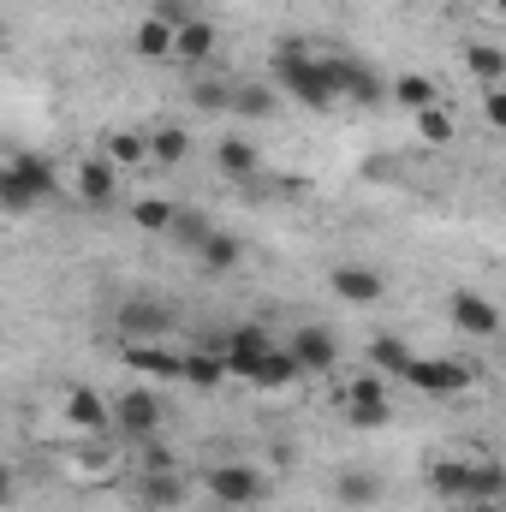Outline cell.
<instances>
[{
	"label": "cell",
	"instance_id": "1",
	"mask_svg": "<svg viewBox=\"0 0 506 512\" xmlns=\"http://www.w3.org/2000/svg\"><path fill=\"white\" fill-rule=\"evenodd\" d=\"M429 489H435L441 501H459V507H471V501H501L506 471L495 459H441V465L429 471Z\"/></svg>",
	"mask_w": 506,
	"mask_h": 512
},
{
	"label": "cell",
	"instance_id": "2",
	"mask_svg": "<svg viewBox=\"0 0 506 512\" xmlns=\"http://www.w3.org/2000/svg\"><path fill=\"white\" fill-rule=\"evenodd\" d=\"M268 78H274V90H286V96L304 102L310 114H328V108H334V90H328V78H322V60L304 54V48H280V54L268 60Z\"/></svg>",
	"mask_w": 506,
	"mask_h": 512
},
{
	"label": "cell",
	"instance_id": "3",
	"mask_svg": "<svg viewBox=\"0 0 506 512\" xmlns=\"http://www.w3.org/2000/svg\"><path fill=\"white\" fill-rule=\"evenodd\" d=\"M108 423H114L126 441H155V429H161V399H155L149 387H126V393L108 399Z\"/></svg>",
	"mask_w": 506,
	"mask_h": 512
},
{
	"label": "cell",
	"instance_id": "4",
	"mask_svg": "<svg viewBox=\"0 0 506 512\" xmlns=\"http://www.w3.org/2000/svg\"><path fill=\"white\" fill-rule=\"evenodd\" d=\"M399 382H411L417 393H429V399H453V393H465L477 376H471V364H459V358H411Z\"/></svg>",
	"mask_w": 506,
	"mask_h": 512
},
{
	"label": "cell",
	"instance_id": "5",
	"mask_svg": "<svg viewBox=\"0 0 506 512\" xmlns=\"http://www.w3.org/2000/svg\"><path fill=\"white\" fill-rule=\"evenodd\" d=\"M322 78H328L334 102H340V96H352L358 108H376L381 96H387V90H381V78L364 66V60H340V54H334V60H322Z\"/></svg>",
	"mask_w": 506,
	"mask_h": 512
},
{
	"label": "cell",
	"instance_id": "6",
	"mask_svg": "<svg viewBox=\"0 0 506 512\" xmlns=\"http://www.w3.org/2000/svg\"><path fill=\"white\" fill-rule=\"evenodd\" d=\"M274 352V340H268V328H256V322H245V328H233L227 340H221V364H227V376H245L251 382V370Z\"/></svg>",
	"mask_w": 506,
	"mask_h": 512
},
{
	"label": "cell",
	"instance_id": "7",
	"mask_svg": "<svg viewBox=\"0 0 506 512\" xmlns=\"http://www.w3.org/2000/svg\"><path fill=\"white\" fill-rule=\"evenodd\" d=\"M447 316H453V328L471 334V340H495V334H501V310H495L483 292H453V298H447Z\"/></svg>",
	"mask_w": 506,
	"mask_h": 512
},
{
	"label": "cell",
	"instance_id": "8",
	"mask_svg": "<svg viewBox=\"0 0 506 512\" xmlns=\"http://www.w3.org/2000/svg\"><path fill=\"white\" fill-rule=\"evenodd\" d=\"M286 358L298 364V376H310V370L322 376V370H334V364H340V340H334L328 328H298V334L286 340Z\"/></svg>",
	"mask_w": 506,
	"mask_h": 512
},
{
	"label": "cell",
	"instance_id": "9",
	"mask_svg": "<svg viewBox=\"0 0 506 512\" xmlns=\"http://www.w3.org/2000/svg\"><path fill=\"white\" fill-rule=\"evenodd\" d=\"M215 48H221V30H215L209 18H185V24H173V54H167V60H179V66H209Z\"/></svg>",
	"mask_w": 506,
	"mask_h": 512
},
{
	"label": "cell",
	"instance_id": "10",
	"mask_svg": "<svg viewBox=\"0 0 506 512\" xmlns=\"http://www.w3.org/2000/svg\"><path fill=\"white\" fill-rule=\"evenodd\" d=\"M167 328H173V310H167L161 298H126V304H120V334H126V346L155 340V334H167Z\"/></svg>",
	"mask_w": 506,
	"mask_h": 512
},
{
	"label": "cell",
	"instance_id": "11",
	"mask_svg": "<svg viewBox=\"0 0 506 512\" xmlns=\"http://www.w3.org/2000/svg\"><path fill=\"white\" fill-rule=\"evenodd\" d=\"M262 471H251V465H215L209 471V495L215 501H227V507H251V501H262Z\"/></svg>",
	"mask_w": 506,
	"mask_h": 512
},
{
	"label": "cell",
	"instance_id": "12",
	"mask_svg": "<svg viewBox=\"0 0 506 512\" xmlns=\"http://www.w3.org/2000/svg\"><path fill=\"white\" fill-rule=\"evenodd\" d=\"M387 411H393V405H387L381 382H376V376H358L352 393H346V417H352L358 429H381V423H387Z\"/></svg>",
	"mask_w": 506,
	"mask_h": 512
},
{
	"label": "cell",
	"instance_id": "13",
	"mask_svg": "<svg viewBox=\"0 0 506 512\" xmlns=\"http://www.w3.org/2000/svg\"><path fill=\"white\" fill-rule=\"evenodd\" d=\"M126 364L131 370H143V376H155V382H179L185 352H161L155 340H137V346H126Z\"/></svg>",
	"mask_w": 506,
	"mask_h": 512
},
{
	"label": "cell",
	"instance_id": "14",
	"mask_svg": "<svg viewBox=\"0 0 506 512\" xmlns=\"http://www.w3.org/2000/svg\"><path fill=\"white\" fill-rule=\"evenodd\" d=\"M227 376V364H221V340H209V346H191L185 352V370H179V382L191 387H221Z\"/></svg>",
	"mask_w": 506,
	"mask_h": 512
},
{
	"label": "cell",
	"instance_id": "15",
	"mask_svg": "<svg viewBox=\"0 0 506 512\" xmlns=\"http://www.w3.org/2000/svg\"><path fill=\"white\" fill-rule=\"evenodd\" d=\"M114 185H120V167H114V161H84V167H78V197H84V203H96V209L114 203Z\"/></svg>",
	"mask_w": 506,
	"mask_h": 512
},
{
	"label": "cell",
	"instance_id": "16",
	"mask_svg": "<svg viewBox=\"0 0 506 512\" xmlns=\"http://www.w3.org/2000/svg\"><path fill=\"white\" fill-rule=\"evenodd\" d=\"M66 417H72V429H108V399L96 393V387H72L66 393Z\"/></svg>",
	"mask_w": 506,
	"mask_h": 512
},
{
	"label": "cell",
	"instance_id": "17",
	"mask_svg": "<svg viewBox=\"0 0 506 512\" xmlns=\"http://www.w3.org/2000/svg\"><path fill=\"white\" fill-rule=\"evenodd\" d=\"M137 501L155 512L179 507L185 501V483H179V471H143V483H137Z\"/></svg>",
	"mask_w": 506,
	"mask_h": 512
},
{
	"label": "cell",
	"instance_id": "18",
	"mask_svg": "<svg viewBox=\"0 0 506 512\" xmlns=\"http://www.w3.org/2000/svg\"><path fill=\"white\" fill-rule=\"evenodd\" d=\"M334 292H340L346 304H376L381 298V274L358 268V262H346V268H334Z\"/></svg>",
	"mask_w": 506,
	"mask_h": 512
},
{
	"label": "cell",
	"instance_id": "19",
	"mask_svg": "<svg viewBox=\"0 0 506 512\" xmlns=\"http://www.w3.org/2000/svg\"><path fill=\"white\" fill-rule=\"evenodd\" d=\"M334 495H340V507H376L381 501V477L376 471H340V483H334Z\"/></svg>",
	"mask_w": 506,
	"mask_h": 512
},
{
	"label": "cell",
	"instance_id": "20",
	"mask_svg": "<svg viewBox=\"0 0 506 512\" xmlns=\"http://www.w3.org/2000/svg\"><path fill=\"white\" fill-rule=\"evenodd\" d=\"M280 108V90L274 84H245V90H233V108L227 114H239V120H268Z\"/></svg>",
	"mask_w": 506,
	"mask_h": 512
},
{
	"label": "cell",
	"instance_id": "21",
	"mask_svg": "<svg viewBox=\"0 0 506 512\" xmlns=\"http://www.w3.org/2000/svg\"><path fill=\"white\" fill-rule=\"evenodd\" d=\"M131 48H137L143 60H167V54H173V24H167V18H143L137 36H131Z\"/></svg>",
	"mask_w": 506,
	"mask_h": 512
},
{
	"label": "cell",
	"instance_id": "22",
	"mask_svg": "<svg viewBox=\"0 0 506 512\" xmlns=\"http://www.w3.org/2000/svg\"><path fill=\"white\" fill-rule=\"evenodd\" d=\"M6 167H12L36 197H54V161H48V155H12Z\"/></svg>",
	"mask_w": 506,
	"mask_h": 512
},
{
	"label": "cell",
	"instance_id": "23",
	"mask_svg": "<svg viewBox=\"0 0 506 512\" xmlns=\"http://www.w3.org/2000/svg\"><path fill=\"white\" fill-rule=\"evenodd\" d=\"M185 155H191V137H185L179 126H161L155 137H149V161H155V167H179Z\"/></svg>",
	"mask_w": 506,
	"mask_h": 512
},
{
	"label": "cell",
	"instance_id": "24",
	"mask_svg": "<svg viewBox=\"0 0 506 512\" xmlns=\"http://www.w3.org/2000/svg\"><path fill=\"white\" fill-rule=\"evenodd\" d=\"M209 233H215V227H209L197 209H173V221H167V239H173V245H185V251H197Z\"/></svg>",
	"mask_w": 506,
	"mask_h": 512
},
{
	"label": "cell",
	"instance_id": "25",
	"mask_svg": "<svg viewBox=\"0 0 506 512\" xmlns=\"http://www.w3.org/2000/svg\"><path fill=\"white\" fill-rule=\"evenodd\" d=\"M36 203H42V197H36V191H30V185L0 161V209H6V215H30Z\"/></svg>",
	"mask_w": 506,
	"mask_h": 512
},
{
	"label": "cell",
	"instance_id": "26",
	"mask_svg": "<svg viewBox=\"0 0 506 512\" xmlns=\"http://www.w3.org/2000/svg\"><path fill=\"white\" fill-rule=\"evenodd\" d=\"M411 120H417V137H423V143H453V131H459V120H453V114H447L441 102H429V108H417Z\"/></svg>",
	"mask_w": 506,
	"mask_h": 512
},
{
	"label": "cell",
	"instance_id": "27",
	"mask_svg": "<svg viewBox=\"0 0 506 512\" xmlns=\"http://www.w3.org/2000/svg\"><path fill=\"white\" fill-rule=\"evenodd\" d=\"M251 382L256 387H292V382H298V364L286 358V346H274V352H268V358L251 370Z\"/></svg>",
	"mask_w": 506,
	"mask_h": 512
},
{
	"label": "cell",
	"instance_id": "28",
	"mask_svg": "<svg viewBox=\"0 0 506 512\" xmlns=\"http://www.w3.org/2000/svg\"><path fill=\"white\" fill-rule=\"evenodd\" d=\"M370 364H376L381 376H405L411 346H405V340H393V334H381V340H370Z\"/></svg>",
	"mask_w": 506,
	"mask_h": 512
},
{
	"label": "cell",
	"instance_id": "29",
	"mask_svg": "<svg viewBox=\"0 0 506 512\" xmlns=\"http://www.w3.org/2000/svg\"><path fill=\"white\" fill-rule=\"evenodd\" d=\"M387 96H393L405 114H417V108H429V102H435V84H429V78H417V72H405V78H393V90H387Z\"/></svg>",
	"mask_w": 506,
	"mask_h": 512
},
{
	"label": "cell",
	"instance_id": "30",
	"mask_svg": "<svg viewBox=\"0 0 506 512\" xmlns=\"http://www.w3.org/2000/svg\"><path fill=\"white\" fill-rule=\"evenodd\" d=\"M465 66L483 78V84H501V72H506V54L495 48V42H471L465 48Z\"/></svg>",
	"mask_w": 506,
	"mask_h": 512
},
{
	"label": "cell",
	"instance_id": "31",
	"mask_svg": "<svg viewBox=\"0 0 506 512\" xmlns=\"http://www.w3.org/2000/svg\"><path fill=\"white\" fill-rule=\"evenodd\" d=\"M215 161H221V173H233V179H251L256 173V149L245 137H227V143L215 149Z\"/></svg>",
	"mask_w": 506,
	"mask_h": 512
},
{
	"label": "cell",
	"instance_id": "32",
	"mask_svg": "<svg viewBox=\"0 0 506 512\" xmlns=\"http://www.w3.org/2000/svg\"><path fill=\"white\" fill-rule=\"evenodd\" d=\"M191 102H197L203 114H227V108H233V84H227V78H197V84H191Z\"/></svg>",
	"mask_w": 506,
	"mask_h": 512
},
{
	"label": "cell",
	"instance_id": "33",
	"mask_svg": "<svg viewBox=\"0 0 506 512\" xmlns=\"http://www.w3.org/2000/svg\"><path fill=\"white\" fill-rule=\"evenodd\" d=\"M173 209H179V203H167V197H137V203H131V221H137L143 233H167Z\"/></svg>",
	"mask_w": 506,
	"mask_h": 512
},
{
	"label": "cell",
	"instance_id": "34",
	"mask_svg": "<svg viewBox=\"0 0 506 512\" xmlns=\"http://www.w3.org/2000/svg\"><path fill=\"white\" fill-rule=\"evenodd\" d=\"M197 256H203V268H233V262H239V239H233V233H209V239L197 245Z\"/></svg>",
	"mask_w": 506,
	"mask_h": 512
},
{
	"label": "cell",
	"instance_id": "35",
	"mask_svg": "<svg viewBox=\"0 0 506 512\" xmlns=\"http://www.w3.org/2000/svg\"><path fill=\"white\" fill-rule=\"evenodd\" d=\"M108 161H114V167H137V161H149V137H137V131H120V137L108 143Z\"/></svg>",
	"mask_w": 506,
	"mask_h": 512
},
{
	"label": "cell",
	"instance_id": "36",
	"mask_svg": "<svg viewBox=\"0 0 506 512\" xmlns=\"http://www.w3.org/2000/svg\"><path fill=\"white\" fill-rule=\"evenodd\" d=\"M143 471H179L173 447H161V441H143Z\"/></svg>",
	"mask_w": 506,
	"mask_h": 512
},
{
	"label": "cell",
	"instance_id": "37",
	"mask_svg": "<svg viewBox=\"0 0 506 512\" xmlns=\"http://www.w3.org/2000/svg\"><path fill=\"white\" fill-rule=\"evenodd\" d=\"M483 120H489V126H506V96H501V84H489V96H483Z\"/></svg>",
	"mask_w": 506,
	"mask_h": 512
},
{
	"label": "cell",
	"instance_id": "38",
	"mask_svg": "<svg viewBox=\"0 0 506 512\" xmlns=\"http://www.w3.org/2000/svg\"><path fill=\"white\" fill-rule=\"evenodd\" d=\"M6 501H12V471L0 465V507H6Z\"/></svg>",
	"mask_w": 506,
	"mask_h": 512
},
{
	"label": "cell",
	"instance_id": "39",
	"mask_svg": "<svg viewBox=\"0 0 506 512\" xmlns=\"http://www.w3.org/2000/svg\"><path fill=\"white\" fill-rule=\"evenodd\" d=\"M465 512H501V501H471Z\"/></svg>",
	"mask_w": 506,
	"mask_h": 512
},
{
	"label": "cell",
	"instance_id": "40",
	"mask_svg": "<svg viewBox=\"0 0 506 512\" xmlns=\"http://www.w3.org/2000/svg\"><path fill=\"white\" fill-rule=\"evenodd\" d=\"M489 6H506V0H489Z\"/></svg>",
	"mask_w": 506,
	"mask_h": 512
}]
</instances>
